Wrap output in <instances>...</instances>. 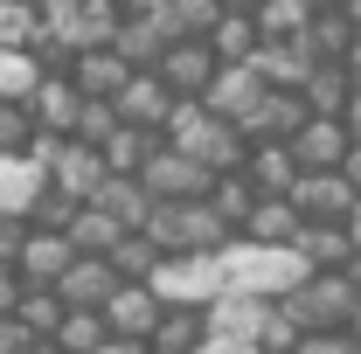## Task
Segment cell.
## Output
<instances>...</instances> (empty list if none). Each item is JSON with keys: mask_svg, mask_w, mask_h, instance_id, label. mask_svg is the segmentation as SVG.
Wrapping results in <instances>:
<instances>
[{"mask_svg": "<svg viewBox=\"0 0 361 354\" xmlns=\"http://www.w3.org/2000/svg\"><path fill=\"white\" fill-rule=\"evenodd\" d=\"M160 139H167V146H180L188 160H202L209 174H243V160H250V139L236 133L229 118H216L202 97H180Z\"/></svg>", "mask_w": 361, "mask_h": 354, "instance_id": "cell-1", "label": "cell"}, {"mask_svg": "<svg viewBox=\"0 0 361 354\" xmlns=\"http://www.w3.org/2000/svg\"><path fill=\"white\" fill-rule=\"evenodd\" d=\"M216 257H223V285L229 292H250V299H278L299 278H313L292 243H243V236H229Z\"/></svg>", "mask_w": 361, "mask_h": 354, "instance_id": "cell-2", "label": "cell"}, {"mask_svg": "<svg viewBox=\"0 0 361 354\" xmlns=\"http://www.w3.org/2000/svg\"><path fill=\"white\" fill-rule=\"evenodd\" d=\"M146 236H153L160 257H195V250H223L236 229H229V222L209 209V195H202V202H153Z\"/></svg>", "mask_w": 361, "mask_h": 354, "instance_id": "cell-3", "label": "cell"}, {"mask_svg": "<svg viewBox=\"0 0 361 354\" xmlns=\"http://www.w3.org/2000/svg\"><path fill=\"white\" fill-rule=\"evenodd\" d=\"M355 285L341 278V271H313V278H299L292 292H278V312L299 326V334H341L348 319H355Z\"/></svg>", "mask_w": 361, "mask_h": 354, "instance_id": "cell-4", "label": "cell"}, {"mask_svg": "<svg viewBox=\"0 0 361 354\" xmlns=\"http://www.w3.org/2000/svg\"><path fill=\"white\" fill-rule=\"evenodd\" d=\"M153 292H160V306H209V299H223V257L216 250H195V257H160L153 278H146Z\"/></svg>", "mask_w": 361, "mask_h": 354, "instance_id": "cell-5", "label": "cell"}, {"mask_svg": "<svg viewBox=\"0 0 361 354\" xmlns=\"http://www.w3.org/2000/svg\"><path fill=\"white\" fill-rule=\"evenodd\" d=\"M133 181L146 188V195H153V202H202V195L216 188V174H209L202 160H188L180 146H167V139L146 153V167H139Z\"/></svg>", "mask_w": 361, "mask_h": 354, "instance_id": "cell-6", "label": "cell"}, {"mask_svg": "<svg viewBox=\"0 0 361 354\" xmlns=\"http://www.w3.org/2000/svg\"><path fill=\"white\" fill-rule=\"evenodd\" d=\"M285 202L299 209V222H355V209H361V195L348 188V174H341V167H319V174H299Z\"/></svg>", "mask_w": 361, "mask_h": 354, "instance_id": "cell-7", "label": "cell"}, {"mask_svg": "<svg viewBox=\"0 0 361 354\" xmlns=\"http://www.w3.org/2000/svg\"><path fill=\"white\" fill-rule=\"evenodd\" d=\"M264 306L271 299H250V292H223L202 306V326H209V348H257L264 334Z\"/></svg>", "mask_w": 361, "mask_h": 354, "instance_id": "cell-8", "label": "cell"}, {"mask_svg": "<svg viewBox=\"0 0 361 354\" xmlns=\"http://www.w3.org/2000/svg\"><path fill=\"white\" fill-rule=\"evenodd\" d=\"M174 90L160 84V77H153V70H133V77H126V90H118V97H111V111H118V126H139V133H167V118H174Z\"/></svg>", "mask_w": 361, "mask_h": 354, "instance_id": "cell-9", "label": "cell"}, {"mask_svg": "<svg viewBox=\"0 0 361 354\" xmlns=\"http://www.w3.org/2000/svg\"><path fill=\"white\" fill-rule=\"evenodd\" d=\"M264 90H271V84L257 77V63H223V70H216V84L202 90V104H209L216 118H229V126H243V118L264 104Z\"/></svg>", "mask_w": 361, "mask_h": 354, "instance_id": "cell-10", "label": "cell"}, {"mask_svg": "<svg viewBox=\"0 0 361 354\" xmlns=\"http://www.w3.org/2000/svg\"><path fill=\"white\" fill-rule=\"evenodd\" d=\"M77 111H84V90L70 84L63 70H42V84L28 90V118H35V133L70 139V133H77Z\"/></svg>", "mask_w": 361, "mask_h": 354, "instance_id": "cell-11", "label": "cell"}, {"mask_svg": "<svg viewBox=\"0 0 361 354\" xmlns=\"http://www.w3.org/2000/svg\"><path fill=\"white\" fill-rule=\"evenodd\" d=\"M216 70H223V63H216L209 42H167V56L153 63V77L174 90V97H202V90L216 84Z\"/></svg>", "mask_w": 361, "mask_h": 354, "instance_id": "cell-12", "label": "cell"}, {"mask_svg": "<svg viewBox=\"0 0 361 354\" xmlns=\"http://www.w3.org/2000/svg\"><path fill=\"white\" fill-rule=\"evenodd\" d=\"M70 264H77L70 236H63V229H35V222H28V236H21V250H14V271H21V285H56Z\"/></svg>", "mask_w": 361, "mask_h": 354, "instance_id": "cell-13", "label": "cell"}, {"mask_svg": "<svg viewBox=\"0 0 361 354\" xmlns=\"http://www.w3.org/2000/svg\"><path fill=\"white\" fill-rule=\"evenodd\" d=\"M160 312H167V306H160V292H153V285H133V278H126V285H118V292L104 299V326H111L118 341H153Z\"/></svg>", "mask_w": 361, "mask_h": 354, "instance_id": "cell-14", "label": "cell"}, {"mask_svg": "<svg viewBox=\"0 0 361 354\" xmlns=\"http://www.w3.org/2000/svg\"><path fill=\"white\" fill-rule=\"evenodd\" d=\"M118 285H126V278L104 264V257H77V264L63 271V278H56L49 292H56V299H63L70 312H104V299H111Z\"/></svg>", "mask_w": 361, "mask_h": 354, "instance_id": "cell-15", "label": "cell"}, {"mask_svg": "<svg viewBox=\"0 0 361 354\" xmlns=\"http://www.w3.org/2000/svg\"><path fill=\"white\" fill-rule=\"evenodd\" d=\"M292 250L306 257V271H348L361 257L355 250V222H299Z\"/></svg>", "mask_w": 361, "mask_h": 354, "instance_id": "cell-16", "label": "cell"}, {"mask_svg": "<svg viewBox=\"0 0 361 354\" xmlns=\"http://www.w3.org/2000/svg\"><path fill=\"white\" fill-rule=\"evenodd\" d=\"M285 146H292L299 174H319V167H341L355 139H348V126H341V118H306V126H299V133L285 139Z\"/></svg>", "mask_w": 361, "mask_h": 354, "instance_id": "cell-17", "label": "cell"}, {"mask_svg": "<svg viewBox=\"0 0 361 354\" xmlns=\"http://www.w3.org/2000/svg\"><path fill=\"white\" fill-rule=\"evenodd\" d=\"M250 63H257V77H264L271 90H299V84H306V77L319 70V56H313L306 42H299V35H278V42H257V56H250Z\"/></svg>", "mask_w": 361, "mask_h": 354, "instance_id": "cell-18", "label": "cell"}, {"mask_svg": "<svg viewBox=\"0 0 361 354\" xmlns=\"http://www.w3.org/2000/svg\"><path fill=\"white\" fill-rule=\"evenodd\" d=\"M306 118H313V111H306V97H299V90H264V104H257L236 133L250 139V146H264V139H292Z\"/></svg>", "mask_w": 361, "mask_h": 354, "instance_id": "cell-19", "label": "cell"}, {"mask_svg": "<svg viewBox=\"0 0 361 354\" xmlns=\"http://www.w3.org/2000/svg\"><path fill=\"white\" fill-rule=\"evenodd\" d=\"M167 42H174V35H167V21H160V0H153L146 14H126L118 35H111V49H118L133 70H153V63L167 56Z\"/></svg>", "mask_w": 361, "mask_h": 354, "instance_id": "cell-20", "label": "cell"}, {"mask_svg": "<svg viewBox=\"0 0 361 354\" xmlns=\"http://www.w3.org/2000/svg\"><path fill=\"white\" fill-rule=\"evenodd\" d=\"M63 77L84 90V97H118L126 77H133V63H126L118 49H84V56H70V63H63Z\"/></svg>", "mask_w": 361, "mask_h": 354, "instance_id": "cell-21", "label": "cell"}, {"mask_svg": "<svg viewBox=\"0 0 361 354\" xmlns=\"http://www.w3.org/2000/svg\"><path fill=\"white\" fill-rule=\"evenodd\" d=\"M49 188V174L28 160V153H14V160H0V222H28L35 209V195Z\"/></svg>", "mask_w": 361, "mask_h": 354, "instance_id": "cell-22", "label": "cell"}, {"mask_svg": "<svg viewBox=\"0 0 361 354\" xmlns=\"http://www.w3.org/2000/svg\"><path fill=\"white\" fill-rule=\"evenodd\" d=\"M243 181H250L257 195H292V181H299V160H292V146H285V139H264V146H250V160H243Z\"/></svg>", "mask_w": 361, "mask_h": 354, "instance_id": "cell-23", "label": "cell"}, {"mask_svg": "<svg viewBox=\"0 0 361 354\" xmlns=\"http://www.w3.org/2000/svg\"><path fill=\"white\" fill-rule=\"evenodd\" d=\"M90 209H104L118 229H146V216H153V195H146L133 174H104V188L90 195Z\"/></svg>", "mask_w": 361, "mask_h": 354, "instance_id": "cell-24", "label": "cell"}, {"mask_svg": "<svg viewBox=\"0 0 361 354\" xmlns=\"http://www.w3.org/2000/svg\"><path fill=\"white\" fill-rule=\"evenodd\" d=\"M146 348H153V354H202V348H209V326H202V306H167Z\"/></svg>", "mask_w": 361, "mask_h": 354, "instance_id": "cell-25", "label": "cell"}, {"mask_svg": "<svg viewBox=\"0 0 361 354\" xmlns=\"http://www.w3.org/2000/svg\"><path fill=\"white\" fill-rule=\"evenodd\" d=\"M299 97H306V111H313V118H341V111H348V97H355L348 63H319L313 77L299 84Z\"/></svg>", "mask_w": 361, "mask_h": 354, "instance_id": "cell-26", "label": "cell"}, {"mask_svg": "<svg viewBox=\"0 0 361 354\" xmlns=\"http://www.w3.org/2000/svg\"><path fill=\"white\" fill-rule=\"evenodd\" d=\"M355 21H348V7H319L313 21H306V35H299V42L313 49L319 63H341V56H348V49H355Z\"/></svg>", "mask_w": 361, "mask_h": 354, "instance_id": "cell-27", "label": "cell"}, {"mask_svg": "<svg viewBox=\"0 0 361 354\" xmlns=\"http://www.w3.org/2000/svg\"><path fill=\"white\" fill-rule=\"evenodd\" d=\"M243 243H292L299 236V209L285 202V195H257V209H250V222L236 229Z\"/></svg>", "mask_w": 361, "mask_h": 354, "instance_id": "cell-28", "label": "cell"}, {"mask_svg": "<svg viewBox=\"0 0 361 354\" xmlns=\"http://www.w3.org/2000/svg\"><path fill=\"white\" fill-rule=\"evenodd\" d=\"M49 42V21L35 0H0V49H28V56H42Z\"/></svg>", "mask_w": 361, "mask_h": 354, "instance_id": "cell-29", "label": "cell"}, {"mask_svg": "<svg viewBox=\"0 0 361 354\" xmlns=\"http://www.w3.org/2000/svg\"><path fill=\"white\" fill-rule=\"evenodd\" d=\"M257 14H216V28H209V49H216V63H250L257 56Z\"/></svg>", "mask_w": 361, "mask_h": 354, "instance_id": "cell-30", "label": "cell"}, {"mask_svg": "<svg viewBox=\"0 0 361 354\" xmlns=\"http://www.w3.org/2000/svg\"><path fill=\"white\" fill-rule=\"evenodd\" d=\"M63 312H70V306H63L49 285H28V292H21V306H14V319L28 326V341H35V348H49V341H56V326H63Z\"/></svg>", "mask_w": 361, "mask_h": 354, "instance_id": "cell-31", "label": "cell"}, {"mask_svg": "<svg viewBox=\"0 0 361 354\" xmlns=\"http://www.w3.org/2000/svg\"><path fill=\"white\" fill-rule=\"evenodd\" d=\"M63 236H70V250H77V257H104V250H111L126 229L104 216V209H90V202H84V209L70 216V229H63Z\"/></svg>", "mask_w": 361, "mask_h": 354, "instance_id": "cell-32", "label": "cell"}, {"mask_svg": "<svg viewBox=\"0 0 361 354\" xmlns=\"http://www.w3.org/2000/svg\"><path fill=\"white\" fill-rule=\"evenodd\" d=\"M153 146H160L153 133H139V126H118V133H111L104 146H97V160H104V174H139Z\"/></svg>", "mask_w": 361, "mask_h": 354, "instance_id": "cell-33", "label": "cell"}, {"mask_svg": "<svg viewBox=\"0 0 361 354\" xmlns=\"http://www.w3.org/2000/svg\"><path fill=\"white\" fill-rule=\"evenodd\" d=\"M104 264L118 271V278H133V285H146L153 264H160V250H153V236H146V229H126V236L104 250Z\"/></svg>", "mask_w": 361, "mask_h": 354, "instance_id": "cell-34", "label": "cell"}, {"mask_svg": "<svg viewBox=\"0 0 361 354\" xmlns=\"http://www.w3.org/2000/svg\"><path fill=\"white\" fill-rule=\"evenodd\" d=\"M104 312H63V326H56V341H49V354H97L104 348Z\"/></svg>", "mask_w": 361, "mask_h": 354, "instance_id": "cell-35", "label": "cell"}, {"mask_svg": "<svg viewBox=\"0 0 361 354\" xmlns=\"http://www.w3.org/2000/svg\"><path fill=\"white\" fill-rule=\"evenodd\" d=\"M209 209H216L229 229H243V222H250V209H257V188H250L243 174H216V188H209Z\"/></svg>", "mask_w": 361, "mask_h": 354, "instance_id": "cell-36", "label": "cell"}, {"mask_svg": "<svg viewBox=\"0 0 361 354\" xmlns=\"http://www.w3.org/2000/svg\"><path fill=\"white\" fill-rule=\"evenodd\" d=\"M42 84V56H28V49H0V97H14V104H28V90Z\"/></svg>", "mask_w": 361, "mask_h": 354, "instance_id": "cell-37", "label": "cell"}, {"mask_svg": "<svg viewBox=\"0 0 361 354\" xmlns=\"http://www.w3.org/2000/svg\"><path fill=\"white\" fill-rule=\"evenodd\" d=\"M28 146H35V118H28V104L0 97V160H14V153H28Z\"/></svg>", "mask_w": 361, "mask_h": 354, "instance_id": "cell-38", "label": "cell"}, {"mask_svg": "<svg viewBox=\"0 0 361 354\" xmlns=\"http://www.w3.org/2000/svg\"><path fill=\"white\" fill-rule=\"evenodd\" d=\"M111 133H118V111H111V97H84V111H77V133H70V139H84V146H104Z\"/></svg>", "mask_w": 361, "mask_h": 354, "instance_id": "cell-39", "label": "cell"}, {"mask_svg": "<svg viewBox=\"0 0 361 354\" xmlns=\"http://www.w3.org/2000/svg\"><path fill=\"white\" fill-rule=\"evenodd\" d=\"M299 354H361V348H355V334L341 326V334H306V341H299Z\"/></svg>", "mask_w": 361, "mask_h": 354, "instance_id": "cell-40", "label": "cell"}, {"mask_svg": "<svg viewBox=\"0 0 361 354\" xmlns=\"http://www.w3.org/2000/svg\"><path fill=\"white\" fill-rule=\"evenodd\" d=\"M0 354H35V341H28V326H21L14 312H0Z\"/></svg>", "mask_w": 361, "mask_h": 354, "instance_id": "cell-41", "label": "cell"}, {"mask_svg": "<svg viewBox=\"0 0 361 354\" xmlns=\"http://www.w3.org/2000/svg\"><path fill=\"white\" fill-rule=\"evenodd\" d=\"M21 292H28V285H21V271H14V264H0V312H14V306H21Z\"/></svg>", "mask_w": 361, "mask_h": 354, "instance_id": "cell-42", "label": "cell"}, {"mask_svg": "<svg viewBox=\"0 0 361 354\" xmlns=\"http://www.w3.org/2000/svg\"><path fill=\"white\" fill-rule=\"evenodd\" d=\"M341 174H348V188H355V195H361V139H355V146H348V160H341Z\"/></svg>", "mask_w": 361, "mask_h": 354, "instance_id": "cell-43", "label": "cell"}, {"mask_svg": "<svg viewBox=\"0 0 361 354\" xmlns=\"http://www.w3.org/2000/svg\"><path fill=\"white\" fill-rule=\"evenodd\" d=\"M97 354H153V348H146V341H118V334H104V348H97Z\"/></svg>", "mask_w": 361, "mask_h": 354, "instance_id": "cell-44", "label": "cell"}, {"mask_svg": "<svg viewBox=\"0 0 361 354\" xmlns=\"http://www.w3.org/2000/svg\"><path fill=\"white\" fill-rule=\"evenodd\" d=\"M341 126H348V139H361V84H355V97H348V111H341Z\"/></svg>", "mask_w": 361, "mask_h": 354, "instance_id": "cell-45", "label": "cell"}, {"mask_svg": "<svg viewBox=\"0 0 361 354\" xmlns=\"http://www.w3.org/2000/svg\"><path fill=\"white\" fill-rule=\"evenodd\" d=\"M216 7H223V14H250L257 0H216Z\"/></svg>", "mask_w": 361, "mask_h": 354, "instance_id": "cell-46", "label": "cell"}, {"mask_svg": "<svg viewBox=\"0 0 361 354\" xmlns=\"http://www.w3.org/2000/svg\"><path fill=\"white\" fill-rule=\"evenodd\" d=\"M111 7H118V14H146L153 0H111Z\"/></svg>", "mask_w": 361, "mask_h": 354, "instance_id": "cell-47", "label": "cell"}, {"mask_svg": "<svg viewBox=\"0 0 361 354\" xmlns=\"http://www.w3.org/2000/svg\"><path fill=\"white\" fill-rule=\"evenodd\" d=\"M341 278H348V285H355V299H361V257H355V264H348V271H341Z\"/></svg>", "mask_w": 361, "mask_h": 354, "instance_id": "cell-48", "label": "cell"}, {"mask_svg": "<svg viewBox=\"0 0 361 354\" xmlns=\"http://www.w3.org/2000/svg\"><path fill=\"white\" fill-rule=\"evenodd\" d=\"M341 7H348V21H355V28H361V0H341Z\"/></svg>", "mask_w": 361, "mask_h": 354, "instance_id": "cell-49", "label": "cell"}, {"mask_svg": "<svg viewBox=\"0 0 361 354\" xmlns=\"http://www.w3.org/2000/svg\"><path fill=\"white\" fill-rule=\"evenodd\" d=\"M355 250H361V209H355Z\"/></svg>", "mask_w": 361, "mask_h": 354, "instance_id": "cell-50", "label": "cell"}, {"mask_svg": "<svg viewBox=\"0 0 361 354\" xmlns=\"http://www.w3.org/2000/svg\"><path fill=\"white\" fill-rule=\"evenodd\" d=\"M35 354H49V348H35Z\"/></svg>", "mask_w": 361, "mask_h": 354, "instance_id": "cell-51", "label": "cell"}]
</instances>
